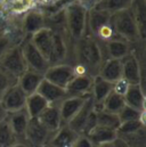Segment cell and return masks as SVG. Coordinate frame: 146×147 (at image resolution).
I'll list each match as a JSON object with an SVG mask.
<instances>
[{
    "label": "cell",
    "instance_id": "obj_17",
    "mask_svg": "<svg viewBox=\"0 0 146 147\" xmlns=\"http://www.w3.org/2000/svg\"><path fill=\"white\" fill-rule=\"evenodd\" d=\"M36 92L39 95H41L49 104H59L65 97H68L64 88H61V87L49 82L45 78L41 81Z\"/></svg>",
    "mask_w": 146,
    "mask_h": 147
},
{
    "label": "cell",
    "instance_id": "obj_37",
    "mask_svg": "<svg viewBox=\"0 0 146 147\" xmlns=\"http://www.w3.org/2000/svg\"><path fill=\"white\" fill-rule=\"evenodd\" d=\"M20 42H16L15 39L9 33H2L0 34V59L6 55V53L13 48L14 46L18 45Z\"/></svg>",
    "mask_w": 146,
    "mask_h": 147
},
{
    "label": "cell",
    "instance_id": "obj_34",
    "mask_svg": "<svg viewBox=\"0 0 146 147\" xmlns=\"http://www.w3.org/2000/svg\"><path fill=\"white\" fill-rule=\"evenodd\" d=\"M7 8L14 14H22L34 8V1L33 0H8Z\"/></svg>",
    "mask_w": 146,
    "mask_h": 147
},
{
    "label": "cell",
    "instance_id": "obj_9",
    "mask_svg": "<svg viewBox=\"0 0 146 147\" xmlns=\"http://www.w3.org/2000/svg\"><path fill=\"white\" fill-rule=\"evenodd\" d=\"M45 28H47V16L40 8H32L25 13L22 20V31L25 37H30Z\"/></svg>",
    "mask_w": 146,
    "mask_h": 147
},
{
    "label": "cell",
    "instance_id": "obj_28",
    "mask_svg": "<svg viewBox=\"0 0 146 147\" xmlns=\"http://www.w3.org/2000/svg\"><path fill=\"white\" fill-rule=\"evenodd\" d=\"M132 1L134 0H99L93 8L112 15L116 11L130 8Z\"/></svg>",
    "mask_w": 146,
    "mask_h": 147
},
{
    "label": "cell",
    "instance_id": "obj_14",
    "mask_svg": "<svg viewBox=\"0 0 146 147\" xmlns=\"http://www.w3.org/2000/svg\"><path fill=\"white\" fill-rule=\"evenodd\" d=\"M89 96H87V97H65L58 104L59 114H61V119H62L63 124H68L76 115V113L81 110L86 99Z\"/></svg>",
    "mask_w": 146,
    "mask_h": 147
},
{
    "label": "cell",
    "instance_id": "obj_36",
    "mask_svg": "<svg viewBox=\"0 0 146 147\" xmlns=\"http://www.w3.org/2000/svg\"><path fill=\"white\" fill-rule=\"evenodd\" d=\"M146 123L142 122L141 120H136V121H129V122H123L120 124L116 134L118 136H121V135H127V134H131V132H135L142 128H145Z\"/></svg>",
    "mask_w": 146,
    "mask_h": 147
},
{
    "label": "cell",
    "instance_id": "obj_44",
    "mask_svg": "<svg viewBox=\"0 0 146 147\" xmlns=\"http://www.w3.org/2000/svg\"><path fill=\"white\" fill-rule=\"evenodd\" d=\"M96 147H113V146H112V143H111V144H105V145H99V146H96Z\"/></svg>",
    "mask_w": 146,
    "mask_h": 147
},
{
    "label": "cell",
    "instance_id": "obj_41",
    "mask_svg": "<svg viewBox=\"0 0 146 147\" xmlns=\"http://www.w3.org/2000/svg\"><path fill=\"white\" fill-rule=\"evenodd\" d=\"M112 146L113 147H130L128 144H126L121 138H119V137H116L115 138V140L112 143Z\"/></svg>",
    "mask_w": 146,
    "mask_h": 147
},
{
    "label": "cell",
    "instance_id": "obj_45",
    "mask_svg": "<svg viewBox=\"0 0 146 147\" xmlns=\"http://www.w3.org/2000/svg\"><path fill=\"white\" fill-rule=\"evenodd\" d=\"M53 1H56V0H51V2H53Z\"/></svg>",
    "mask_w": 146,
    "mask_h": 147
},
{
    "label": "cell",
    "instance_id": "obj_43",
    "mask_svg": "<svg viewBox=\"0 0 146 147\" xmlns=\"http://www.w3.org/2000/svg\"><path fill=\"white\" fill-rule=\"evenodd\" d=\"M10 147H29L25 143H22V142H17V143H15L14 145H11Z\"/></svg>",
    "mask_w": 146,
    "mask_h": 147
},
{
    "label": "cell",
    "instance_id": "obj_18",
    "mask_svg": "<svg viewBox=\"0 0 146 147\" xmlns=\"http://www.w3.org/2000/svg\"><path fill=\"white\" fill-rule=\"evenodd\" d=\"M38 120L47 130H49L50 132H55L58 128H61V125H63L58 104H50L39 115Z\"/></svg>",
    "mask_w": 146,
    "mask_h": 147
},
{
    "label": "cell",
    "instance_id": "obj_27",
    "mask_svg": "<svg viewBox=\"0 0 146 147\" xmlns=\"http://www.w3.org/2000/svg\"><path fill=\"white\" fill-rule=\"evenodd\" d=\"M135 21L138 26L139 36L142 41L145 40V25H146V7H145V0H134L130 7Z\"/></svg>",
    "mask_w": 146,
    "mask_h": 147
},
{
    "label": "cell",
    "instance_id": "obj_24",
    "mask_svg": "<svg viewBox=\"0 0 146 147\" xmlns=\"http://www.w3.org/2000/svg\"><path fill=\"white\" fill-rule=\"evenodd\" d=\"M123 99L126 105L138 111H145V94L142 84H130Z\"/></svg>",
    "mask_w": 146,
    "mask_h": 147
},
{
    "label": "cell",
    "instance_id": "obj_21",
    "mask_svg": "<svg viewBox=\"0 0 146 147\" xmlns=\"http://www.w3.org/2000/svg\"><path fill=\"white\" fill-rule=\"evenodd\" d=\"M112 91V83L102 79L99 75H95L93 78V86L90 96L95 103L96 107H99L103 100L109 96V94Z\"/></svg>",
    "mask_w": 146,
    "mask_h": 147
},
{
    "label": "cell",
    "instance_id": "obj_11",
    "mask_svg": "<svg viewBox=\"0 0 146 147\" xmlns=\"http://www.w3.org/2000/svg\"><path fill=\"white\" fill-rule=\"evenodd\" d=\"M103 45L105 59L112 58V59H122L127 55H129L134 50V45L129 43L128 41L121 39L119 37H115L109 40Z\"/></svg>",
    "mask_w": 146,
    "mask_h": 147
},
{
    "label": "cell",
    "instance_id": "obj_13",
    "mask_svg": "<svg viewBox=\"0 0 146 147\" xmlns=\"http://www.w3.org/2000/svg\"><path fill=\"white\" fill-rule=\"evenodd\" d=\"M30 120H31V117L29 116L25 109L17 111V112L8 113L7 121L10 125L17 142L24 143V135H25V131H26Z\"/></svg>",
    "mask_w": 146,
    "mask_h": 147
},
{
    "label": "cell",
    "instance_id": "obj_19",
    "mask_svg": "<svg viewBox=\"0 0 146 147\" xmlns=\"http://www.w3.org/2000/svg\"><path fill=\"white\" fill-rule=\"evenodd\" d=\"M110 20L111 15L107 13L95 8H89L87 16V33H89L91 37H95L99 29L107 24Z\"/></svg>",
    "mask_w": 146,
    "mask_h": 147
},
{
    "label": "cell",
    "instance_id": "obj_46",
    "mask_svg": "<svg viewBox=\"0 0 146 147\" xmlns=\"http://www.w3.org/2000/svg\"><path fill=\"white\" fill-rule=\"evenodd\" d=\"M0 1H1V0H0Z\"/></svg>",
    "mask_w": 146,
    "mask_h": 147
},
{
    "label": "cell",
    "instance_id": "obj_15",
    "mask_svg": "<svg viewBox=\"0 0 146 147\" xmlns=\"http://www.w3.org/2000/svg\"><path fill=\"white\" fill-rule=\"evenodd\" d=\"M78 136L79 134L72 130L68 124H63L51 134L46 147H72Z\"/></svg>",
    "mask_w": 146,
    "mask_h": 147
},
{
    "label": "cell",
    "instance_id": "obj_33",
    "mask_svg": "<svg viewBox=\"0 0 146 147\" xmlns=\"http://www.w3.org/2000/svg\"><path fill=\"white\" fill-rule=\"evenodd\" d=\"M15 143H17V139L6 119L0 122V147H10Z\"/></svg>",
    "mask_w": 146,
    "mask_h": 147
},
{
    "label": "cell",
    "instance_id": "obj_35",
    "mask_svg": "<svg viewBox=\"0 0 146 147\" xmlns=\"http://www.w3.org/2000/svg\"><path fill=\"white\" fill-rule=\"evenodd\" d=\"M16 83H17L16 78H14L13 75L7 73L3 69L0 67V100H1L2 96L6 94V91Z\"/></svg>",
    "mask_w": 146,
    "mask_h": 147
},
{
    "label": "cell",
    "instance_id": "obj_8",
    "mask_svg": "<svg viewBox=\"0 0 146 147\" xmlns=\"http://www.w3.org/2000/svg\"><path fill=\"white\" fill-rule=\"evenodd\" d=\"M43 78L49 82L65 89L69 82L74 78L73 66L69 63L50 65L43 74Z\"/></svg>",
    "mask_w": 146,
    "mask_h": 147
},
{
    "label": "cell",
    "instance_id": "obj_31",
    "mask_svg": "<svg viewBox=\"0 0 146 147\" xmlns=\"http://www.w3.org/2000/svg\"><path fill=\"white\" fill-rule=\"evenodd\" d=\"M130 147H146V127L135 132L118 136Z\"/></svg>",
    "mask_w": 146,
    "mask_h": 147
},
{
    "label": "cell",
    "instance_id": "obj_20",
    "mask_svg": "<svg viewBox=\"0 0 146 147\" xmlns=\"http://www.w3.org/2000/svg\"><path fill=\"white\" fill-rule=\"evenodd\" d=\"M102 79L109 81L111 83H114L115 81L120 80L122 78V65L120 59H112V58H106L101 67L98 74Z\"/></svg>",
    "mask_w": 146,
    "mask_h": 147
},
{
    "label": "cell",
    "instance_id": "obj_26",
    "mask_svg": "<svg viewBox=\"0 0 146 147\" xmlns=\"http://www.w3.org/2000/svg\"><path fill=\"white\" fill-rule=\"evenodd\" d=\"M50 104L38 92L31 94L26 98L25 103V111L28 112L31 119H38L39 115L46 110Z\"/></svg>",
    "mask_w": 146,
    "mask_h": 147
},
{
    "label": "cell",
    "instance_id": "obj_29",
    "mask_svg": "<svg viewBox=\"0 0 146 147\" xmlns=\"http://www.w3.org/2000/svg\"><path fill=\"white\" fill-rule=\"evenodd\" d=\"M124 105H126V103H124L123 97L120 96V95H116L113 91H111L109 96L103 100L101 106L96 107V109L103 110L105 112H109V113H113V114H118L120 111L122 110V107Z\"/></svg>",
    "mask_w": 146,
    "mask_h": 147
},
{
    "label": "cell",
    "instance_id": "obj_39",
    "mask_svg": "<svg viewBox=\"0 0 146 147\" xmlns=\"http://www.w3.org/2000/svg\"><path fill=\"white\" fill-rule=\"evenodd\" d=\"M96 125H97V115H96V107H95V110L89 114V116H88V119H87V121L84 123V127H83V130H82L81 135H87Z\"/></svg>",
    "mask_w": 146,
    "mask_h": 147
},
{
    "label": "cell",
    "instance_id": "obj_23",
    "mask_svg": "<svg viewBox=\"0 0 146 147\" xmlns=\"http://www.w3.org/2000/svg\"><path fill=\"white\" fill-rule=\"evenodd\" d=\"M43 80V74H40L31 70H26L17 79V84L25 92L26 96L36 92L41 81Z\"/></svg>",
    "mask_w": 146,
    "mask_h": 147
},
{
    "label": "cell",
    "instance_id": "obj_2",
    "mask_svg": "<svg viewBox=\"0 0 146 147\" xmlns=\"http://www.w3.org/2000/svg\"><path fill=\"white\" fill-rule=\"evenodd\" d=\"M65 29L71 41H78L87 32L88 8L84 3L71 1L63 9Z\"/></svg>",
    "mask_w": 146,
    "mask_h": 147
},
{
    "label": "cell",
    "instance_id": "obj_7",
    "mask_svg": "<svg viewBox=\"0 0 146 147\" xmlns=\"http://www.w3.org/2000/svg\"><path fill=\"white\" fill-rule=\"evenodd\" d=\"M51 134L38 119H31L24 135V143L29 147H46Z\"/></svg>",
    "mask_w": 146,
    "mask_h": 147
},
{
    "label": "cell",
    "instance_id": "obj_32",
    "mask_svg": "<svg viewBox=\"0 0 146 147\" xmlns=\"http://www.w3.org/2000/svg\"><path fill=\"white\" fill-rule=\"evenodd\" d=\"M118 116L121 123L136 121V120H141L142 122L145 123V111H138L128 105H124L122 107V110L118 113Z\"/></svg>",
    "mask_w": 146,
    "mask_h": 147
},
{
    "label": "cell",
    "instance_id": "obj_40",
    "mask_svg": "<svg viewBox=\"0 0 146 147\" xmlns=\"http://www.w3.org/2000/svg\"><path fill=\"white\" fill-rule=\"evenodd\" d=\"M72 147H95L86 135H79Z\"/></svg>",
    "mask_w": 146,
    "mask_h": 147
},
{
    "label": "cell",
    "instance_id": "obj_4",
    "mask_svg": "<svg viewBox=\"0 0 146 147\" xmlns=\"http://www.w3.org/2000/svg\"><path fill=\"white\" fill-rule=\"evenodd\" d=\"M20 47H21L28 70L34 71L40 74H45V72L50 66V64L34 47L30 37L23 38L22 41L20 42Z\"/></svg>",
    "mask_w": 146,
    "mask_h": 147
},
{
    "label": "cell",
    "instance_id": "obj_22",
    "mask_svg": "<svg viewBox=\"0 0 146 147\" xmlns=\"http://www.w3.org/2000/svg\"><path fill=\"white\" fill-rule=\"evenodd\" d=\"M95 107H96V106H95V103H94L91 96H89V97L86 99V102H84L83 106L81 107V110L79 111V112L76 113V115L68 123V125H69L72 130H74L76 134L81 135V134H82V130H83V127H84V123H86V121H87L89 114L95 110Z\"/></svg>",
    "mask_w": 146,
    "mask_h": 147
},
{
    "label": "cell",
    "instance_id": "obj_1",
    "mask_svg": "<svg viewBox=\"0 0 146 147\" xmlns=\"http://www.w3.org/2000/svg\"><path fill=\"white\" fill-rule=\"evenodd\" d=\"M71 53L74 59L72 64L82 65L91 76L98 74L102 63L105 61L103 45L87 32L81 39L73 42Z\"/></svg>",
    "mask_w": 146,
    "mask_h": 147
},
{
    "label": "cell",
    "instance_id": "obj_16",
    "mask_svg": "<svg viewBox=\"0 0 146 147\" xmlns=\"http://www.w3.org/2000/svg\"><path fill=\"white\" fill-rule=\"evenodd\" d=\"M30 39L34 45V47L41 53V55L48 62H50L51 51H53V31L49 28H45L36 32L34 34L30 36Z\"/></svg>",
    "mask_w": 146,
    "mask_h": 147
},
{
    "label": "cell",
    "instance_id": "obj_30",
    "mask_svg": "<svg viewBox=\"0 0 146 147\" xmlns=\"http://www.w3.org/2000/svg\"><path fill=\"white\" fill-rule=\"evenodd\" d=\"M96 115H97V125L118 131L121 124L118 114H113V113H109L103 110L96 109Z\"/></svg>",
    "mask_w": 146,
    "mask_h": 147
},
{
    "label": "cell",
    "instance_id": "obj_10",
    "mask_svg": "<svg viewBox=\"0 0 146 147\" xmlns=\"http://www.w3.org/2000/svg\"><path fill=\"white\" fill-rule=\"evenodd\" d=\"M26 98L28 96L25 95V92L16 83L6 91L0 103L2 104L3 109L7 111V113H13V112H17V111L25 109Z\"/></svg>",
    "mask_w": 146,
    "mask_h": 147
},
{
    "label": "cell",
    "instance_id": "obj_3",
    "mask_svg": "<svg viewBox=\"0 0 146 147\" xmlns=\"http://www.w3.org/2000/svg\"><path fill=\"white\" fill-rule=\"evenodd\" d=\"M111 24L116 37L128 41L131 45L144 43V41L141 39L137 23L130 8L112 14Z\"/></svg>",
    "mask_w": 146,
    "mask_h": 147
},
{
    "label": "cell",
    "instance_id": "obj_6",
    "mask_svg": "<svg viewBox=\"0 0 146 147\" xmlns=\"http://www.w3.org/2000/svg\"><path fill=\"white\" fill-rule=\"evenodd\" d=\"M142 57L135 50L121 59L122 65V78L130 84H142L143 86V66Z\"/></svg>",
    "mask_w": 146,
    "mask_h": 147
},
{
    "label": "cell",
    "instance_id": "obj_5",
    "mask_svg": "<svg viewBox=\"0 0 146 147\" xmlns=\"http://www.w3.org/2000/svg\"><path fill=\"white\" fill-rule=\"evenodd\" d=\"M0 67L16 79H18L28 70L20 43L10 48L6 53V55L0 59Z\"/></svg>",
    "mask_w": 146,
    "mask_h": 147
},
{
    "label": "cell",
    "instance_id": "obj_25",
    "mask_svg": "<svg viewBox=\"0 0 146 147\" xmlns=\"http://www.w3.org/2000/svg\"><path fill=\"white\" fill-rule=\"evenodd\" d=\"M90 142L94 144V146H99V145H105V144H111L115 140V138L118 137L116 131L111 130L104 127H99L96 125L91 131H89L86 135Z\"/></svg>",
    "mask_w": 146,
    "mask_h": 147
},
{
    "label": "cell",
    "instance_id": "obj_38",
    "mask_svg": "<svg viewBox=\"0 0 146 147\" xmlns=\"http://www.w3.org/2000/svg\"><path fill=\"white\" fill-rule=\"evenodd\" d=\"M129 86H130V83L128 81H126L123 78H121L120 80L112 83V91L115 92L116 95H120V96L123 97L126 95V92L128 91Z\"/></svg>",
    "mask_w": 146,
    "mask_h": 147
},
{
    "label": "cell",
    "instance_id": "obj_42",
    "mask_svg": "<svg viewBox=\"0 0 146 147\" xmlns=\"http://www.w3.org/2000/svg\"><path fill=\"white\" fill-rule=\"evenodd\" d=\"M7 116H8V113H7V111L3 109L2 104L0 103V122L5 121V120L7 119Z\"/></svg>",
    "mask_w": 146,
    "mask_h": 147
},
{
    "label": "cell",
    "instance_id": "obj_12",
    "mask_svg": "<svg viewBox=\"0 0 146 147\" xmlns=\"http://www.w3.org/2000/svg\"><path fill=\"white\" fill-rule=\"evenodd\" d=\"M91 75H74L65 88L68 97H87L90 95L93 86Z\"/></svg>",
    "mask_w": 146,
    "mask_h": 147
}]
</instances>
